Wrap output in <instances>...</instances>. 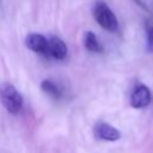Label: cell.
Here are the masks:
<instances>
[{"label":"cell","instance_id":"obj_6","mask_svg":"<svg viewBox=\"0 0 153 153\" xmlns=\"http://www.w3.org/2000/svg\"><path fill=\"white\" fill-rule=\"evenodd\" d=\"M47 55L56 59L63 60L67 56V45L66 43L59 37H50L48 39V51Z\"/></svg>","mask_w":153,"mask_h":153},{"label":"cell","instance_id":"obj_8","mask_svg":"<svg viewBox=\"0 0 153 153\" xmlns=\"http://www.w3.org/2000/svg\"><path fill=\"white\" fill-rule=\"evenodd\" d=\"M41 88L43 90V92H45L47 94H49L50 97H53L55 99H59L62 96V91H61L60 86L56 85L53 80H49V79L43 80L41 82Z\"/></svg>","mask_w":153,"mask_h":153},{"label":"cell","instance_id":"obj_5","mask_svg":"<svg viewBox=\"0 0 153 153\" xmlns=\"http://www.w3.org/2000/svg\"><path fill=\"white\" fill-rule=\"evenodd\" d=\"M94 134L98 139L104 141H117L121 137V131L109 123L100 122L94 127Z\"/></svg>","mask_w":153,"mask_h":153},{"label":"cell","instance_id":"obj_4","mask_svg":"<svg viewBox=\"0 0 153 153\" xmlns=\"http://www.w3.org/2000/svg\"><path fill=\"white\" fill-rule=\"evenodd\" d=\"M25 45L35 51V53H38V54H43V55H47V51H48V38L41 33H29L25 38Z\"/></svg>","mask_w":153,"mask_h":153},{"label":"cell","instance_id":"obj_3","mask_svg":"<svg viewBox=\"0 0 153 153\" xmlns=\"http://www.w3.org/2000/svg\"><path fill=\"white\" fill-rule=\"evenodd\" d=\"M151 91L149 88L143 85V84H139L136 85L130 94V105L135 109H142L146 108L147 105H149L151 103Z\"/></svg>","mask_w":153,"mask_h":153},{"label":"cell","instance_id":"obj_9","mask_svg":"<svg viewBox=\"0 0 153 153\" xmlns=\"http://www.w3.org/2000/svg\"><path fill=\"white\" fill-rule=\"evenodd\" d=\"M146 50L153 53V25H151L146 32Z\"/></svg>","mask_w":153,"mask_h":153},{"label":"cell","instance_id":"obj_2","mask_svg":"<svg viewBox=\"0 0 153 153\" xmlns=\"http://www.w3.org/2000/svg\"><path fill=\"white\" fill-rule=\"evenodd\" d=\"M0 100L10 114H18L23 108V97L12 84H4L0 87Z\"/></svg>","mask_w":153,"mask_h":153},{"label":"cell","instance_id":"obj_1","mask_svg":"<svg viewBox=\"0 0 153 153\" xmlns=\"http://www.w3.org/2000/svg\"><path fill=\"white\" fill-rule=\"evenodd\" d=\"M93 17L96 22L106 31H117L118 29V20L112 12V10L104 2L97 1L93 6Z\"/></svg>","mask_w":153,"mask_h":153},{"label":"cell","instance_id":"obj_7","mask_svg":"<svg viewBox=\"0 0 153 153\" xmlns=\"http://www.w3.org/2000/svg\"><path fill=\"white\" fill-rule=\"evenodd\" d=\"M84 45L88 51H92V53H102L103 51V47H102L100 42L98 41L96 33L92 32V31L85 32V35H84Z\"/></svg>","mask_w":153,"mask_h":153}]
</instances>
